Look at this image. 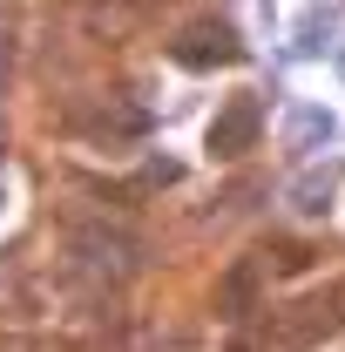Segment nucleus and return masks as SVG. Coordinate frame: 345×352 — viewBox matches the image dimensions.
Masks as SVG:
<instances>
[{
	"label": "nucleus",
	"mask_w": 345,
	"mask_h": 352,
	"mask_svg": "<svg viewBox=\"0 0 345 352\" xmlns=\"http://www.w3.org/2000/svg\"><path fill=\"white\" fill-rule=\"evenodd\" d=\"M237 47H230V34L223 28H210V34H190L183 41V61H230Z\"/></svg>",
	"instance_id": "nucleus-2"
},
{
	"label": "nucleus",
	"mask_w": 345,
	"mask_h": 352,
	"mask_svg": "<svg viewBox=\"0 0 345 352\" xmlns=\"http://www.w3.org/2000/svg\"><path fill=\"white\" fill-rule=\"evenodd\" d=\"M251 129H258V102H230V116L210 129V156H237L251 142Z\"/></svg>",
	"instance_id": "nucleus-1"
},
{
	"label": "nucleus",
	"mask_w": 345,
	"mask_h": 352,
	"mask_svg": "<svg viewBox=\"0 0 345 352\" xmlns=\"http://www.w3.org/2000/svg\"><path fill=\"white\" fill-rule=\"evenodd\" d=\"M325 135H332V116H311V109H304V116H291V149H304V142H325Z\"/></svg>",
	"instance_id": "nucleus-3"
}]
</instances>
